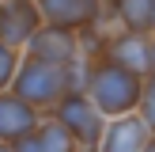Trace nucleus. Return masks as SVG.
I'll return each mask as SVG.
<instances>
[{"instance_id":"nucleus-14","label":"nucleus","mask_w":155,"mask_h":152,"mask_svg":"<svg viewBox=\"0 0 155 152\" xmlns=\"http://www.w3.org/2000/svg\"><path fill=\"white\" fill-rule=\"evenodd\" d=\"M12 148H15V152H42V148H38V137H34V133H30V137H23V141H15Z\"/></svg>"},{"instance_id":"nucleus-4","label":"nucleus","mask_w":155,"mask_h":152,"mask_svg":"<svg viewBox=\"0 0 155 152\" xmlns=\"http://www.w3.org/2000/svg\"><path fill=\"white\" fill-rule=\"evenodd\" d=\"M23 50H27L30 61H45V65L68 68L76 57H80V38H76V30H64V27H49V23H42V27L34 30V38H30Z\"/></svg>"},{"instance_id":"nucleus-13","label":"nucleus","mask_w":155,"mask_h":152,"mask_svg":"<svg viewBox=\"0 0 155 152\" xmlns=\"http://www.w3.org/2000/svg\"><path fill=\"white\" fill-rule=\"evenodd\" d=\"M136 114H140V122L155 133V76H148L140 88V103H136Z\"/></svg>"},{"instance_id":"nucleus-10","label":"nucleus","mask_w":155,"mask_h":152,"mask_svg":"<svg viewBox=\"0 0 155 152\" xmlns=\"http://www.w3.org/2000/svg\"><path fill=\"white\" fill-rule=\"evenodd\" d=\"M117 23L121 30L155 34V0H117Z\"/></svg>"},{"instance_id":"nucleus-12","label":"nucleus","mask_w":155,"mask_h":152,"mask_svg":"<svg viewBox=\"0 0 155 152\" xmlns=\"http://www.w3.org/2000/svg\"><path fill=\"white\" fill-rule=\"evenodd\" d=\"M19 50H12L8 42H0V91H8L12 88V80H15V72H19Z\"/></svg>"},{"instance_id":"nucleus-9","label":"nucleus","mask_w":155,"mask_h":152,"mask_svg":"<svg viewBox=\"0 0 155 152\" xmlns=\"http://www.w3.org/2000/svg\"><path fill=\"white\" fill-rule=\"evenodd\" d=\"M42 23L64 30H83L95 23V0H34Z\"/></svg>"},{"instance_id":"nucleus-16","label":"nucleus","mask_w":155,"mask_h":152,"mask_svg":"<svg viewBox=\"0 0 155 152\" xmlns=\"http://www.w3.org/2000/svg\"><path fill=\"white\" fill-rule=\"evenodd\" d=\"M144 152H155V133L148 137V144H144Z\"/></svg>"},{"instance_id":"nucleus-17","label":"nucleus","mask_w":155,"mask_h":152,"mask_svg":"<svg viewBox=\"0 0 155 152\" xmlns=\"http://www.w3.org/2000/svg\"><path fill=\"white\" fill-rule=\"evenodd\" d=\"M0 152H15V148H12V144H0Z\"/></svg>"},{"instance_id":"nucleus-2","label":"nucleus","mask_w":155,"mask_h":152,"mask_svg":"<svg viewBox=\"0 0 155 152\" xmlns=\"http://www.w3.org/2000/svg\"><path fill=\"white\" fill-rule=\"evenodd\" d=\"M15 95L23 99V103H30L34 110H42V106H57V99L68 91V72L57 65H45V61H30L23 57L19 61V72H15L12 88Z\"/></svg>"},{"instance_id":"nucleus-8","label":"nucleus","mask_w":155,"mask_h":152,"mask_svg":"<svg viewBox=\"0 0 155 152\" xmlns=\"http://www.w3.org/2000/svg\"><path fill=\"white\" fill-rule=\"evenodd\" d=\"M38 110L23 103L15 91H0V144H15L38 129Z\"/></svg>"},{"instance_id":"nucleus-11","label":"nucleus","mask_w":155,"mask_h":152,"mask_svg":"<svg viewBox=\"0 0 155 152\" xmlns=\"http://www.w3.org/2000/svg\"><path fill=\"white\" fill-rule=\"evenodd\" d=\"M34 137H38V148H42V152H80L76 137L68 133V129L61 126L57 118H49V122H38Z\"/></svg>"},{"instance_id":"nucleus-6","label":"nucleus","mask_w":155,"mask_h":152,"mask_svg":"<svg viewBox=\"0 0 155 152\" xmlns=\"http://www.w3.org/2000/svg\"><path fill=\"white\" fill-rule=\"evenodd\" d=\"M38 27H42V15L34 0H0V42L23 50Z\"/></svg>"},{"instance_id":"nucleus-15","label":"nucleus","mask_w":155,"mask_h":152,"mask_svg":"<svg viewBox=\"0 0 155 152\" xmlns=\"http://www.w3.org/2000/svg\"><path fill=\"white\" fill-rule=\"evenodd\" d=\"M148 76H155V34H151V61H148Z\"/></svg>"},{"instance_id":"nucleus-18","label":"nucleus","mask_w":155,"mask_h":152,"mask_svg":"<svg viewBox=\"0 0 155 152\" xmlns=\"http://www.w3.org/2000/svg\"><path fill=\"white\" fill-rule=\"evenodd\" d=\"M83 152H95V148H83Z\"/></svg>"},{"instance_id":"nucleus-3","label":"nucleus","mask_w":155,"mask_h":152,"mask_svg":"<svg viewBox=\"0 0 155 152\" xmlns=\"http://www.w3.org/2000/svg\"><path fill=\"white\" fill-rule=\"evenodd\" d=\"M53 118L76 137L80 148H95L98 137H102V129H106V118L98 114V106L91 103L83 91H64V95L57 99V106H53Z\"/></svg>"},{"instance_id":"nucleus-1","label":"nucleus","mask_w":155,"mask_h":152,"mask_svg":"<svg viewBox=\"0 0 155 152\" xmlns=\"http://www.w3.org/2000/svg\"><path fill=\"white\" fill-rule=\"evenodd\" d=\"M148 76H136L121 65H110V61L95 57L87 68V84H83V95L98 106L106 122L121 118V114H136V103H140V88Z\"/></svg>"},{"instance_id":"nucleus-7","label":"nucleus","mask_w":155,"mask_h":152,"mask_svg":"<svg viewBox=\"0 0 155 152\" xmlns=\"http://www.w3.org/2000/svg\"><path fill=\"white\" fill-rule=\"evenodd\" d=\"M151 129L140 122V114H121V118H110L98 137L95 152H144Z\"/></svg>"},{"instance_id":"nucleus-5","label":"nucleus","mask_w":155,"mask_h":152,"mask_svg":"<svg viewBox=\"0 0 155 152\" xmlns=\"http://www.w3.org/2000/svg\"><path fill=\"white\" fill-rule=\"evenodd\" d=\"M102 61L110 65H121L136 76H148V61H151V38L148 34H136V30H117L102 42Z\"/></svg>"}]
</instances>
